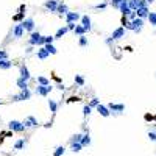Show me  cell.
Returning <instances> with one entry per match:
<instances>
[{
  "mask_svg": "<svg viewBox=\"0 0 156 156\" xmlns=\"http://www.w3.org/2000/svg\"><path fill=\"white\" fill-rule=\"evenodd\" d=\"M44 38V46H47V44H53L55 38L53 36H42Z\"/></svg>",
  "mask_w": 156,
  "mask_h": 156,
  "instance_id": "34",
  "label": "cell"
},
{
  "mask_svg": "<svg viewBox=\"0 0 156 156\" xmlns=\"http://www.w3.org/2000/svg\"><path fill=\"white\" fill-rule=\"evenodd\" d=\"M75 25L77 24H67V30H75Z\"/></svg>",
  "mask_w": 156,
  "mask_h": 156,
  "instance_id": "43",
  "label": "cell"
},
{
  "mask_svg": "<svg viewBox=\"0 0 156 156\" xmlns=\"http://www.w3.org/2000/svg\"><path fill=\"white\" fill-rule=\"evenodd\" d=\"M81 147H89L91 145V136H89V133H86V134H83L81 137Z\"/></svg>",
  "mask_w": 156,
  "mask_h": 156,
  "instance_id": "18",
  "label": "cell"
},
{
  "mask_svg": "<svg viewBox=\"0 0 156 156\" xmlns=\"http://www.w3.org/2000/svg\"><path fill=\"white\" fill-rule=\"evenodd\" d=\"M30 46H39V47H44V38L39 35V31H33L31 36L28 39Z\"/></svg>",
  "mask_w": 156,
  "mask_h": 156,
  "instance_id": "1",
  "label": "cell"
},
{
  "mask_svg": "<svg viewBox=\"0 0 156 156\" xmlns=\"http://www.w3.org/2000/svg\"><path fill=\"white\" fill-rule=\"evenodd\" d=\"M81 27L84 28V31H91V28H92V25H91V17L86 14V16H81Z\"/></svg>",
  "mask_w": 156,
  "mask_h": 156,
  "instance_id": "7",
  "label": "cell"
},
{
  "mask_svg": "<svg viewBox=\"0 0 156 156\" xmlns=\"http://www.w3.org/2000/svg\"><path fill=\"white\" fill-rule=\"evenodd\" d=\"M56 11H58L59 14H67V13H69V8L66 6L64 3H58V8H56Z\"/></svg>",
  "mask_w": 156,
  "mask_h": 156,
  "instance_id": "22",
  "label": "cell"
},
{
  "mask_svg": "<svg viewBox=\"0 0 156 156\" xmlns=\"http://www.w3.org/2000/svg\"><path fill=\"white\" fill-rule=\"evenodd\" d=\"M103 8H106V3H98V5H95V9H103Z\"/></svg>",
  "mask_w": 156,
  "mask_h": 156,
  "instance_id": "42",
  "label": "cell"
},
{
  "mask_svg": "<svg viewBox=\"0 0 156 156\" xmlns=\"http://www.w3.org/2000/svg\"><path fill=\"white\" fill-rule=\"evenodd\" d=\"M120 3H122V0H111V5H113V6H116V8H119Z\"/></svg>",
  "mask_w": 156,
  "mask_h": 156,
  "instance_id": "41",
  "label": "cell"
},
{
  "mask_svg": "<svg viewBox=\"0 0 156 156\" xmlns=\"http://www.w3.org/2000/svg\"><path fill=\"white\" fill-rule=\"evenodd\" d=\"M125 36V28L124 27H120V28H117V30H114L113 31V35H111V38L108 39V44L111 42V41H117V39H120V38H124Z\"/></svg>",
  "mask_w": 156,
  "mask_h": 156,
  "instance_id": "4",
  "label": "cell"
},
{
  "mask_svg": "<svg viewBox=\"0 0 156 156\" xmlns=\"http://www.w3.org/2000/svg\"><path fill=\"white\" fill-rule=\"evenodd\" d=\"M66 153V148L63 147V145H59V147H56L55 148V153H53V156H63Z\"/></svg>",
  "mask_w": 156,
  "mask_h": 156,
  "instance_id": "25",
  "label": "cell"
},
{
  "mask_svg": "<svg viewBox=\"0 0 156 156\" xmlns=\"http://www.w3.org/2000/svg\"><path fill=\"white\" fill-rule=\"evenodd\" d=\"M145 2H147V3H152V2H155V0H145Z\"/></svg>",
  "mask_w": 156,
  "mask_h": 156,
  "instance_id": "46",
  "label": "cell"
},
{
  "mask_svg": "<svg viewBox=\"0 0 156 156\" xmlns=\"http://www.w3.org/2000/svg\"><path fill=\"white\" fill-rule=\"evenodd\" d=\"M24 147H25V139H19V141H16V144H14L16 150H22Z\"/></svg>",
  "mask_w": 156,
  "mask_h": 156,
  "instance_id": "26",
  "label": "cell"
},
{
  "mask_svg": "<svg viewBox=\"0 0 156 156\" xmlns=\"http://www.w3.org/2000/svg\"><path fill=\"white\" fill-rule=\"evenodd\" d=\"M97 111L100 113V116H103V117H108V116L111 114V113H109V109L105 106V105H102V103H100L98 106H97Z\"/></svg>",
  "mask_w": 156,
  "mask_h": 156,
  "instance_id": "17",
  "label": "cell"
},
{
  "mask_svg": "<svg viewBox=\"0 0 156 156\" xmlns=\"http://www.w3.org/2000/svg\"><path fill=\"white\" fill-rule=\"evenodd\" d=\"M74 31H75V35H80V36H84V33H86L81 25H75V30Z\"/></svg>",
  "mask_w": 156,
  "mask_h": 156,
  "instance_id": "31",
  "label": "cell"
},
{
  "mask_svg": "<svg viewBox=\"0 0 156 156\" xmlns=\"http://www.w3.org/2000/svg\"><path fill=\"white\" fill-rule=\"evenodd\" d=\"M52 86H39L38 84V87H36V94L38 95H42V97H46V95H48L50 92H52Z\"/></svg>",
  "mask_w": 156,
  "mask_h": 156,
  "instance_id": "6",
  "label": "cell"
},
{
  "mask_svg": "<svg viewBox=\"0 0 156 156\" xmlns=\"http://www.w3.org/2000/svg\"><path fill=\"white\" fill-rule=\"evenodd\" d=\"M0 59H8V53L5 50H0Z\"/></svg>",
  "mask_w": 156,
  "mask_h": 156,
  "instance_id": "39",
  "label": "cell"
},
{
  "mask_svg": "<svg viewBox=\"0 0 156 156\" xmlns=\"http://www.w3.org/2000/svg\"><path fill=\"white\" fill-rule=\"evenodd\" d=\"M126 17H128V19H130L131 22H133V20H134V19L137 17V14H136V11H130V13H128V16H126Z\"/></svg>",
  "mask_w": 156,
  "mask_h": 156,
  "instance_id": "36",
  "label": "cell"
},
{
  "mask_svg": "<svg viewBox=\"0 0 156 156\" xmlns=\"http://www.w3.org/2000/svg\"><path fill=\"white\" fill-rule=\"evenodd\" d=\"M11 66H13V63H11L9 59H0V69H11Z\"/></svg>",
  "mask_w": 156,
  "mask_h": 156,
  "instance_id": "20",
  "label": "cell"
},
{
  "mask_svg": "<svg viewBox=\"0 0 156 156\" xmlns=\"http://www.w3.org/2000/svg\"><path fill=\"white\" fill-rule=\"evenodd\" d=\"M148 137H150V141L155 142V141H156V133H155V131H150V133H148Z\"/></svg>",
  "mask_w": 156,
  "mask_h": 156,
  "instance_id": "40",
  "label": "cell"
},
{
  "mask_svg": "<svg viewBox=\"0 0 156 156\" xmlns=\"http://www.w3.org/2000/svg\"><path fill=\"white\" fill-rule=\"evenodd\" d=\"M31 92L27 89V91H20V94L17 95H13V102H25V100H30Z\"/></svg>",
  "mask_w": 156,
  "mask_h": 156,
  "instance_id": "3",
  "label": "cell"
},
{
  "mask_svg": "<svg viewBox=\"0 0 156 156\" xmlns=\"http://www.w3.org/2000/svg\"><path fill=\"white\" fill-rule=\"evenodd\" d=\"M24 27H22L20 24H17V25H16L14 27V30H13V36L16 38V39H19V38H22V36H24Z\"/></svg>",
  "mask_w": 156,
  "mask_h": 156,
  "instance_id": "10",
  "label": "cell"
},
{
  "mask_svg": "<svg viewBox=\"0 0 156 156\" xmlns=\"http://www.w3.org/2000/svg\"><path fill=\"white\" fill-rule=\"evenodd\" d=\"M80 46H81V47H86V46H87V39H86V36H80Z\"/></svg>",
  "mask_w": 156,
  "mask_h": 156,
  "instance_id": "37",
  "label": "cell"
},
{
  "mask_svg": "<svg viewBox=\"0 0 156 156\" xmlns=\"http://www.w3.org/2000/svg\"><path fill=\"white\" fill-rule=\"evenodd\" d=\"M44 6H46L47 9H50V11H56V8H58V0H47V2L44 3Z\"/></svg>",
  "mask_w": 156,
  "mask_h": 156,
  "instance_id": "12",
  "label": "cell"
},
{
  "mask_svg": "<svg viewBox=\"0 0 156 156\" xmlns=\"http://www.w3.org/2000/svg\"><path fill=\"white\" fill-rule=\"evenodd\" d=\"M22 17H24V14H20V13H19L17 16H14V19H16V20H17V19H22Z\"/></svg>",
  "mask_w": 156,
  "mask_h": 156,
  "instance_id": "45",
  "label": "cell"
},
{
  "mask_svg": "<svg viewBox=\"0 0 156 156\" xmlns=\"http://www.w3.org/2000/svg\"><path fill=\"white\" fill-rule=\"evenodd\" d=\"M66 19H67V24H77V20H80L81 16L78 13H72V11H69V13L66 14Z\"/></svg>",
  "mask_w": 156,
  "mask_h": 156,
  "instance_id": "8",
  "label": "cell"
},
{
  "mask_svg": "<svg viewBox=\"0 0 156 156\" xmlns=\"http://www.w3.org/2000/svg\"><path fill=\"white\" fill-rule=\"evenodd\" d=\"M147 19L150 20V24L156 27V13H148V17Z\"/></svg>",
  "mask_w": 156,
  "mask_h": 156,
  "instance_id": "32",
  "label": "cell"
},
{
  "mask_svg": "<svg viewBox=\"0 0 156 156\" xmlns=\"http://www.w3.org/2000/svg\"><path fill=\"white\" fill-rule=\"evenodd\" d=\"M17 86H19V89L20 91H27L28 89V81H25V80H22V78H17Z\"/></svg>",
  "mask_w": 156,
  "mask_h": 156,
  "instance_id": "19",
  "label": "cell"
},
{
  "mask_svg": "<svg viewBox=\"0 0 156 156\" xmlns=\"http://www.w3.org/2000/svg\"><path fill=\"white\" fill-rule=\"evenodd\" d=\"M98 105H100V100H98V98H92V100H91V103H89L87 106H89V108H94V106L97 108Z\"/></svg>",
  "mask_w": 156,
  "mask_h": 156,
  "instance_id": "35",
  "label": "cell"
},
{
  "mask_svg": "<svg viewBox=\"0 0 156 156\" xmlns=\"http://www.w3.org/2000/svg\"><path fill=\"white\" fill-rule=\"evenodd\" d=\"M24 11H27V6H25V5H22V6H20V14H24Z\"/></svg>",
  "mask_w": 156,
  "mask_h": 156,
  "instance_id": "44",
  "label": "cell"
},
{
  "mask_svg": "<svg viewBox=\"0 0 156 156\" xmlns=\"http://www.w3.org/2000/svg\"><path fill=\"white\" fill-rule=\"evenodd\" d=\"M106 108L109 109V113H111V111H113V113H122V111L125 109V105H116V103H109Z\"/></svg>",
  "mask_w": 156,
  "mask_h": 156,
  "instance_id": "9",
  "label": "cell"
},
{
  "mask_svg": "<svg viewBox=\"0 0 156 156\" xmlns=\"http://www.w3.org/2000/svg\"><path fill=\"white\" fill-rule=\"evenodd\" d=\"M91 111H92V108H89L87 105H86V106L83 108V114H84V116H89V114H91Z\"/></svg>",
  "mask_w": 156,
  "mask_h": 156,
  "instance_id": "38",
  "label": "cell"
},
{
  "mask_svg": "<svg viewBox=\"0 0 156 156\" xmlns=\"http://www.w3.org/2000/svg\"><path fill=\"white\" fill-rule=\"evenodd\" d=\"M48 108L52 113H56V109H58V103L55 102V100H48Z\"/></svg>",
  "mask_w": 156,
  "mask_h": 156,
  "instance_id": "27",
  "label": "cell"
},
{
  "mask_svg": "<svg viewBox=\"0 0 156 156\" xmlns=\"http://www.w3.org/2000/svg\"><path fill=\"white\" fill-rule=\"evenodd\" d=\"M36 55H38L39 59H47V58H48V52H47L44 47H39L38 52H36Z\"/></svg>",
  "mask_w": 156,
  "mask_h": 156,
  "instance_id": "16",
  "label": "cell"
},
{
  "mask_svg": "<svg viewBox=\"0 0 156 156\" xmlns=\"http://www.w3.org/2000/svg\"><path fill=\"white\" fill-rule=\"evenodd\" d=\"M67 31H69V30H67V27H61V28H59V30L56 31V35H55L53 38H55V39H59L61 36H64V35H66V33H67Z\"/></svg>",
  "mask_w": 156,
  "mask_h": 156,
  "instance_id": "23",
  "label": "cell"
},
{
  "mask_svg": "<svg viewBox=\"0 0 156 156\" xmlns=\"http://www.w3.org/2000/svg\"><path fill=\"white\" fill-rule=\"evenodd\" d=\"M8 126H9L11 131H16V133H22V131L25 130L24 124H22V122H19V120H11L9 124H8Z\"/></svg>",
  "mask_w": 156,
  "mask_h": 156,
  "instance_id": "2",
  "label": "cell"
},
{
  "mask_svg": "<svg viewBox=\"0 0 156 156\" xmlns=\"http://www.w3.org/2000/svg\"><path fill=\"white\" fill-rule=\"evenodd\" d=\"M128 8H130V11H136L137 9V0H128Z\"/></svg>",
  "mask_w": 156,
  "mask_h": 156,
  "instance_id": "29",
  "label": "cell"
},
{
  "mask_svg": "<svg viewBox=\"0 0 156 156\" xmlns=\"http://www.w3.org/2000/svg\"><path fill=\"white\" fill-rule=\"evenodd\" d=\"M22 124H24L25 128H30V126H36V125H38V120H36L33 116H30V117H27V119L22 122Z\"/></svg>",
  "mask_w": 156,
  "mask_h": 156,
  "instance_id": "11",
  "label": "cell"
},
{
  "mask_svg": "<svg viewBox=\"0 0 156 156\" xmlns=\"http://www.w3.org/2000/svg\"><path fill=\"white\" fill-rule=\"evenodd\" d=\"M38 84L39 86H50V81L46 77H38Z\"/></svg>",
  "mask_w": 156,
  "mask_h": 156,
  "instance_id": "24",
  "label": "cell"
},
{
  "mask_svg": "<svg viewBox=\"0 0 156 156\" xmlns=\"http://www.w3.org/2000/svg\"><path fill=\"white\" fill-rule=\"evenodd\" d=\"M75 83L78 86H84V78H83L81 75H75Z\"/></svg>",
  "mask_w": 156,
  "mask_h": 156,
  "instance_id": "33",
  "label": "cell"
},
{
  "mask_svg": "<svg viewBox=\"0 0 156 156\" xmlns=\"http://www.w3.org/2000/svg\"><path fill=\"white\" fill-rule=\"evenodd\" d=\"M20 78L25 81L30 80V70L27 69V66H20Z\"/></svg>",
  "mask_w": 156,
  "mask_h": 156,
  "instance_id": "13",
  "label": "cell"
},
{
  "mask_svg": "<svg viewBox=\"0 0 156 156\" xmlns=\"http://www.w3.org/2000/svg\"><path fill=\"white\" fill-rule=\"evenodd\" d=\"M20 25L24 27V30L30 31V33H33V30H35V20H33L31 17H28V19H24V22H22Z\"/></svg>",
  "mask_w": 156,
  "mask_h": 156,
  "instance_id": "5",
  "label": "cell"
},
{
  "mask_svg": "<svg viewBox=\"0 0 156 156\" xmlns=\"http://www.w3.org/2000/svg\"><path fill=\"white\" fill-rule=\"evenodd\" d=\"M119 9L124 13V16L126 17L128 16V13H130V8H128V0H122V3L119 5Z\"/></svg>",
  "mask_w": 156,
  "mask_h": 156,
  "instance_id": "15",
  "label": "cell"
},
{
  "mask_svg": "<svg viewBox=\"0 0 156 156\" xmlns=\"http://www.w3.org/2000/svg\"><path fill=\"white\" fill-rule=\"evenodd\" d=\"M44 48L48 52V55H55V53H56V48H55L53 44H47V46H44Z\"/></svg>",
  "mask_w": 156,
  "mask_h": 156,
  "instance_id": "28",
  "label": "cell"
},
{
  "mask_svg": "<svg viewBox=\"0 0 156 156\" xmlns=\"http://www.w3.org/2000/svg\"><path fill=\"white\" fill-rule=\"evenodd\" d=\"M81 144H70V150H72V152H74V153H78V152H81Z\"/></svg>",
  "mask_w": 156,
  "mask_h": 156,
  "instance_id": "30",
  "label": "cell"
},
{
  "mask_svg": "<svg viewBox=\"0 0 156 156\" xmlns=\"http://www.w3.org/2000/svg\"><path fill=\"white\" fill-rule=\"evenodd\" d=\"M136 14H137V17L139 19H145V17H148V8L147 6H144V8H139L137 11H136Z\"/></svg>",
  "mask_w": 156,
  "mask_h": 156,
  "instance_id": "14",
  "label": "cell"
},
{
  "mask_svg": "<svg viewBox=\"0 0 156 156\" xmlns=\"http://www.w3.org/2000/svg\"><path fill=\"white\" fill-rule=\"evenodd\" d=\"M81 137H83V134H81V133H77V134H74V136H72L70 137V144H80L81 142Z\"/></svg>",
  "mask_w": 156,
  "mask_h": 156,
  "instance_id": "21",
  "label": "cell"
}]
</instances>
